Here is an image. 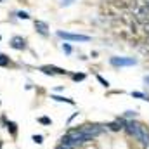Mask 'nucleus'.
Segmentation results:
<instances>
[{
	"mask_svg": "<svg viewBox=\"0 0 149 149\" xmlns=\"http://www.w3.org/2000/svg\"><path fill=\"white\" fill-rule=\"evenodd\" d=\"M10 47L16 50H24V49H28V43L23 37H14L10 40Z\"/></svg>",
	"mask_w": 149,
	"mask_h": 149,
	"instance_id": "nucleus-4",
	"label": "nucleus"
},
{
	"mask_svg": "<svg viewBox=\"0 0 149 149\" xmlns=\"http://www.w3.org/2000/svg\"><path fill=\"white\" fill-rule=\"evenodd\" d=\"M35 28H37V31L42 37H47V35H49V26H47V23H43V21H35Z\"/></svg>",
	"mask_w": 149,
	"mask_h": 149,
	"instance_id": "nucleus-7",
	"label": "nucleus"
},
{
	"mask_svg": "<svg viewBox=\"0 0 149 149\" xmlns=\"http://www.w3.org/2000/svg\"><path fill=\"white\" fill-rule=\"evenodd\" d=\"M137 116V113L135 111H127L125 113V118H135Z\"/></svg>",
	"mask_w": 149,
	"mask_h": 149,
	"instance_id": "nucleus-18",
	"label": "nucleus"
},
{
	"mask_svg": "<svg viewBox=\"0 0 149 149\" xmlns=\"http://www.w3.org/2000/svg\"><path fill=\"white\" fill-rule=\"evenodd\" d=\"M109 63L114 68H125V66H135L137 59H134V57H111Z\"/></svg>",
	"mask_w": 149,
	"mask_h": 149,
	"instance_id": "nucleus-2",
	"label": "nucleus"
},
{
	"mask_svg": "<svg viewBox=\"0 0 149 149\" xmlns=\"http://www.w3.org/2000/svg\"><path fill=\"white\" fill-rule=\"evenodd\" d=\"M50 99H54V101H57V102H66V104H71V106L74 104V101H73V99H70V97H61V95H50Z\"/></svg>",
	"mask_w": 149,
	"mask_h": 149,
	"instance_id": "nucleus-10",
	"label": "nucleus"
},
{
	"mask_svg": "<svg viewBox=\"0 0 149 149\" xmlns=\"http://www.w3.org/2000/svg\"><path fill=\"white\" fill-rule=\"evenodd\" d=\"M17 17H19V19H30V14L24 12V10H19V12H17Z\"/></svg>",
	"mask_w": 149,
	"mask_h": 149,
	"instance_id": "nucleus-13",
	"label": "nucleus"
},
{
	"mask_svg": "<svg viewBox=\"0 0 149 149\" xmlns=\"http://www.w3.org/2000/svg\"><path fill=\"white\" fill-rule=\"evenodd\" d=\"M109 130H113V132H120V130H123V127H125V120L123 118H118L116 121H113V123H109V125H106Z\"/></svg>",
	"mask_w": 149,
	"mask_h": 149,
	"instance_id": "nucleus-6",
	"label": "nucleus"
},
{
	"mask_svg": "<svg viewBox=\"0 0 149 149\" xmlns=\"http://www.w3.org/2000/svg\"><path fill=\"white\" fill-rule=\"evenodd\" d=\"M71 2H73V0H63V5H70Z\"/></svg>",
	"mask_w": 149,
	"mask_h": 149,
	"instance_id": "nucleus-20",
	"label": "nucleus"
},
{
	"mask_svg": "<svg viewBox=\"0 0 149 149\" xmlns=\"http://www.w3.org/2000/svg\"><path fill=\"white\" fill-rule=\"evenodd\" d=\"M63 50H64L66 54H71V52H73V49H71L70 43H63Z\"/></svg>",
	"mask_w": 149,
	"mask_h": 149,
	"instance_id": "nucleus-14",
	"label": "nucleus"
},
{
	"mask_svg": "<svg viewBox=\"0 0 149 149\" xmlns=\"http://www.w3.org/2000/svg\"><path fill=\"white\" fill-rule=\"evenodd\" d=\"M38 123H42V125H52V120L49 116H40L38 118Z\"/></svg>",
	"mask_w": 149,
	"mask_h": 149,
	"instance_id": "nucleus-11",
	"label": "nucleus"
},
{
	"mask_svg": "<svg viewBox=\"0 0 149 149\" xmlns=\"http://www.w3.org/2000/svg\"><path fill=\"white\" fill-rule=\"evenodd\" d=\"M97 80H99V81H101V83H102V87H106V88H108V87H109V81H108V80H104V78H102V76H101V74H97Z\"/></svg>",
	"mask_w": 149,
	"mask_h": 149,
	"instance_id": "nucleus-15",
	"label": "nucleus"
},
{
	"mask_svg": "<svg viewBox=\"0 0 149 149\" xmlns=\"http://www.w3.org/2000/svg\"><path fill=\"white\" fill-rule=\"evenodd\" d=\"M71 78H73L74 81H81V80H85V74H83V73H80V74L76 73V74H73Z\"/></svg>",
	"mask_w": 149,
	"mask_h": 149,
	"instance_id": "nucleus-16",
	"label": "nucleus"
},
{
	"mask_svg": "<svg viewBox=\"0 0 149 149\" xmlns=\"http://www.w3.org/2000/svg\"><path fill=\"white\" fill-rule=\"evenodd\" d=\"M123 130L127 132V135H128V137H134L137 142H141V139H142V134H144L146 127H144V125H141L139 121L127 120V121H125V127H123Z\"/></svg>",
	"mask_w": 149,
	"mask_h": 149,
	"instance_id": "nucleus-1",
	"label": "nucleus"
},
{
	"mask_svg": "<svg viewBox=\"0 0 149 149\" xmlns=\"http://www.w3.org/2000/svg\"><path fill=\"white\" fill-rule=\"evenodd\" d=\"M31 139H33L35 144H42V142H43V137H42V135H33Z\"/></svg>",
	"mask_w": 149,
	"mask_h": 149,
	"instance_id": "nucleus-17",
	"label": "nucleus"
},
{
	"mask_svg": "<svg viewBox=\"0 0 149 149\" xmlns=\"http://www.w3.org/2000/svg\"><path fill=\"white\" fill-rule=\"evenodd\" d=\"M141 146L144 149H149V128L146 127V130H144V134H142V139H141V142H139Z\"/></svg>",
	"mask_w": 149,
	"mask_h": 149,
	"instance_id": "nucleus-8",
	"label": "nucleus"
},
{
	"mask_svg": "<svg viewBox=\"0 0 149 149\" xmlns=\"http://www.w3.org/2000/svg\"><path fill=\"white\" fill-rule=\"evenodd\" d=\"M57 37L70 40V42H88L90 37L87 35H76V33H68V31H57Z\"/></svg>",
	"mask_w": 149,
	"mask_h": 149,
	"instance_id": "nucleus-3",
	"label": "nucleus"
},
{
	"mask_svg": "<svg viewBox=\"0 0 149 149\" xmlns=\"http://www.w3.org/2000/svg\"><path fill=\"white\" fill-rule=\"evenodd\" d=\"M0 38H2V37H0Z\"/></svg>",
	"mask_w": 149,
	"mask_h": 149,
	"instance_id": "nucleus-22",
	"label": "nucleus"
},
{
	"mask_svg": "<svg viewBox=\"0 0 149 149\" xmlns=\"http://www.w3.org/2000/svg\"><path fill=\"white\" fill-rule=\"evenodd\" d=\"M56 149H74V148H70V146H64V144H61V142H59V144H57V148Z\"/></svg>",
	"mask_w": 149,
	"mask_h": 149,
	"instance_id": "nucleus-19",
	"label": "nucleus"
},
{
	"mask_svg": "<svg viewBox=\"0 0 149 149\" xmlns=\"http://www.w3.org/2000/svg\"><path fill=\"white\" fill-rule=\"evenodd\" d=\"M144 81H146V83L149 85V76H144Z\"/></svg>",
	"mask_w": 149,
	"mask_h": 149,
	"instance_id": "nucleus-21",
	"label": "nucleus"
},
{
	"mask_svg": "<svg viewBox=\"0 0 149 149\" xmlns=\"http://www.w3.org/2000/svg\"><path fill=\"white\" fill-rule=\"evenodd\" d=\"M5 66H9V57L0 54V68H5Z\"/></svg>",
	"mask_w": 149,
	"mask_h": 149,
	"instance_id": "nucleus-12",
	"label": "nucleus"
},
{
	"mask_svg": "<svg viewBox=\"0 0 149 149\" xmlns=\"http://www.w3.org/2000/svg\"><path fill=\"white\" fill-rule=\"evenodd\" d=\"M40 71H43L45 74H66V70H61V68H56V66H42Z\"/></svg>",
	"mask_w": 149,
	"mask_h": 149,
	"instance_id": "nucleus-5",
	"label": "nucleus"
},
{
	"mask_svg": "<svg viewBox=\"0 0 149 149\" xmlns=\"http://www.w3.org/2000/svg\"><path fill=\"white\" fill-rule=\"evenodd\" d=\"M5 128L10 132V135H12V137H16V135H17V125H16L14 121H7V123H5Z\"/></svg>",
	"mask_w": 149,
	"mask_h": 149,
	"instance_id": "nucleus-9",
	"label": "nucleus"
}]
</instances>
